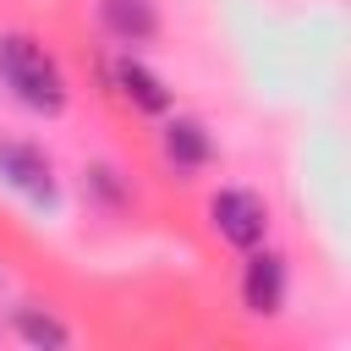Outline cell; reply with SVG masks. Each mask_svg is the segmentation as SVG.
Instances as JSON below:
<instances>
[{
	"mask_svg": "<svg viewBox=\"0 0 351 351\" xmlns=\"http://www.w3.org/2000/svg\"><path fill=\"white\" fill-rule=\"evenodd\" d=\"M0 82L33 115H60L66 110V71L33 33H0Z\"/></svg>",
	"mask_w": 351,
	"mask_h": 351,
	"instance_id": "1",
	"label": "cell"
},
{
	"mask_svg": "<svg viewBox=\"0 0 351 351\" xmlns=\"http://www.w3.org/2000/svg\"><path fill=\"white\" fill-rule=\"evenodd\" d=\"M0 186L27 197L33 208H55L60 203V181H55L49 154L38 143H22V137H0Z\"/></svg>",
	"mask_w": 351,
	"mask_h": 351,
	"instance_id": "2",
	"label": "cell"
},
{
	"mask_svg": "<svg viewBox=\"0 0 351 351\" xmlns=\"http://www.w3.org/2000/svg\"><path fill=\"white\" fill-rule=\"evenodd\" d=\"M208 225H214V236L230 241L236 252H252V247H263V236H269V208H263V197L247 192V186H219V192L208 197Z\"/></svg>",
	"mask_w": 351,
	"mask_h": 351,
	"instance_id": "3",
	"label": "cell"
},
{
	"mask_svg": "<svg viewBox=\"0 0 351 351\" xmlns=\"http://www.w3.org/2000/svg\"><path fill=\"white\" fill-rule=\"evenodd\" d=\"M241 307L252 318H274L285 307V258L269 252V247H252L247 252V269H241Z\"/></svg>",
	"mask_w": 351,
	"mask_h": 351,
	"instance_id": "4",
	"label": "cell"
},
{
	"mask_svg": "<svg viewBox=\"0 0 351 351\" xmlns=\"http://www.w3.org/2000/svg\"><path fill=\"white\" fill-rule=\"evenodd\" d=\"M110 82H115V93L132 104V110H143V115H170V104H176V93L165 88V77H154L143 60H132V55H121L115 66H110Z\"/></svg>",
	"mask_w": 351,
	"mask_h": 351,
	"instance_id": "5",
	"label": "cell"
},
{
	"mask_svg": "<svg viewBox=\"0 0 351 351\" xmlns=\"http://www.w3.org/2000/svg\"><path fill=\"white\" fill-rule=\"evenodd\" d=\"M99 27L115 44H154L159 38V11L154 0H99Z\"/></svg>",
	"mask_w": 351,
	"mask_h": 351,
	"instance_id": "6",
	"label": "cell"
},
{
	"mask_svg": "<svg viewBox=\"0 0 351 351\" xmlns=\"http://www.w3.org/2000/svg\"><path fill=\"white\" fill-rule=\"evenodd\" d=\"M159 148H165V159H170L176 170H203V165L214 159V137H208V126H203V121H192V115L165 121Z\"/></svg>",
	"mask_w": 351,
	"mask_h": 351,
	"instance_id": "7",
	"label": "cell"
},
{
	"mask_svg": "<svg viewBox=\"0 0 351 351\" xmlns=\"http://www.w3.org/2000/svg\"><path fill=\"white\" fill-rule=\"evenodd\" d=\"M11 329H16L27 346H49V351L71 346V329H66L49 307H38V302H16V307H11Z\"/></svg>",
	"mask_w": 351,
	"mask_h": 351,
	"instance_id": "8",
	"label": "cell"
},
{
	"mask_svg": "<svg viewBox=\"0 0 351 351\" xmlns=\"http://www.w3.org/2000/svg\"><path fill=\"white\" fill-rule=\"evenodd\" d=\"M88 186H93L104 203H121V181H115V170H110V165H93V170H88Z\"/></svg>",
	"mask_w": 351,
	"mask_h": 351,
	"instance_id": "9",
	"label": "cell"
}]
</instances>
